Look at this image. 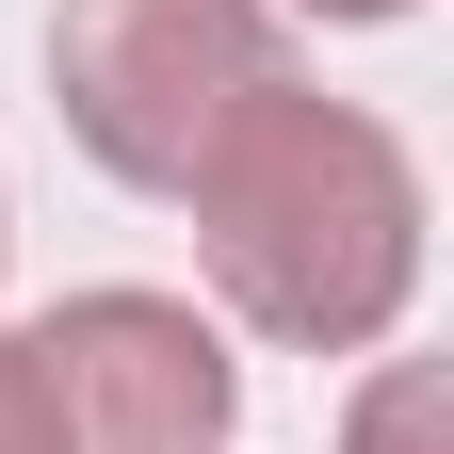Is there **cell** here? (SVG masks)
<instances>
[{
	"mask_svg": "<svg viewBox=\"0 0 454 454\" xmlns=\"http://www.w3.org/2000/svg\"><path fill=\"white\" fill-rule=\"evenodd\" d=\"M0 454H66V422H49V373H33V340L0 325Z\"/></svg>",
	"mask_w": 454,
	"mask_h": 454,
	"instance_id": "obj_5",
	"label": "cell"
},
{
	"mask_svg": "<svg viewBox=\"0 0 454 454\" xmlns=\"http://www.w3.org/2000/svg\"><path fill=\"white\" fill-rule=\"evenodd\" d=\"M179 211H195L211 325L276 340V357H389L438 260V195H422L406 130L293 66L179 162Z\"/></svg>",
	"mask_w": 454,
	"mask_h": 454,
	"instance_id": "obj_1",
	"label": "cell"
},
{
	"mask_svg": "<svg viewBox=\"0 0 454 454\" xmlns=\"http://www.w3.org/2000/svg\"><path fill=\"white\" fill-rule=\"evenodd\" d=\"M276 17H325V33H389V17H422V0H276Z\"/></svg>",
	"mask_w": 454,
	"mask_h": 454,
	"instance_id": "obj_6",
	"label": "cell"
},
{
	"mask_svg": "<svg viewBox=\"0 0 454 454\" xmlns=\"http://www.w3.org/2000/svg\"><path fill=\"white\" fill-rule=\"evenodd\" d=\"M0 260H17V195H0Z\"/></svg>",
	"mask_w": 454,
	"mask_h": 454,
	"instance_id": "obj_7",
	"label": "cell"
},
{
	"mask_svg": "<svg viewBox=\"0 0 454 454\" xmlns=\"http://www.w3.org/2000/svg\"><path fill=\"white\" fill-rule=\"evenodd\" d=\"M340 454H438V357H373L340 406Z\"/></svg>",
	"mask_w": 454,
	"mask_h": 454,
	"instance_id": "obj_4",
	"label": "cell"
},
{
	"mask_svg": "<svg viewBox=\"0 0 454 454\" xmlns=\"http://www.w3.org/2000/svg\"><path fill=\"white\" fill-rule=\"evenodd\" d=\"M33 373L66 454H227L244 438V357L195 293H146V276H98V293L33 309Z\"/></svg>",
	"mask_w": 454,
	"mask_h": 454,
	"instance_id": "obj_3",
	"label": "cell"
},
{
	"mask_svg": "<svg viewBox=\"0 0 454 454\" xmlns=\"http://www.w3.org/2000/svg\"><path fill=\"white\" fill-rule=\"evenodd\" d=\"M276 66H293V17L276 0H66L49 17V114L130 195H179V162Z\"/></svg>",
	"mask_w": 454,
	"mask_h": 454,
	"instance_id": "obj_2",
	"label": "cell"
}]
</instances>
